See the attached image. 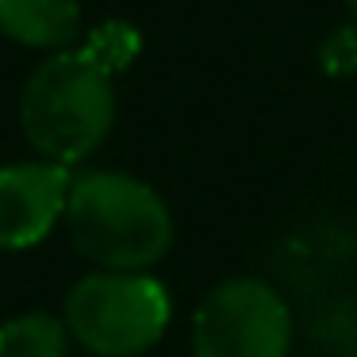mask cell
<instances>
[{
	"label": "cell",
	"instance_id": "cell-1",
	"mask_svg": "<svg viewBox=\"0 0 357 357\" xmlns=\"http://www.w3.org/2000/svg\"><path fill=\"white\" fill-rule=\"evenodd\" d=\"M70 238L93 265L112 273H146L173 246L169 204L119 169L77 173L66 200Z\"/></svg>",
	"mask_w": 357,
	"mask_h": 357
},
{
	"label": "cell",
	"instance_id": "cell-2",
	"mask_svg": "<svg viewBox=\"0 0 357 357\" xmlns=\"http://www.w3.org/2000/svg\"><path fill=\"white\" fill-rule=\"evenodd\" d=\"M116 123V73L81 43L54 50L20 93V127L47 162H85Z\"/></svg>",
	"mask_w": 357,
	"mask_h": 357
},
{
	"label": "cell",
	"instance_id": "cell-3",
	"mask_svg": "<svg viewBox=\"0 0 357 357\" xmlns=\"http://www.w3.org/2000/svg\"><path fill=\"white\" fill-rule=\"evenodd\" d=\"M66 331L96 357H139L158 346L173 319L162 280L150 273H89L66 296Z\"/></svg>",
	"mask_w": 357,
	"mask_h": 357
},
{
	"label": "cell",
	"instance_id": "cell-4",
	"mask_svg": "<svg viewBox=\"0 0 357 357\" xmlns=\"http://www.w3.org/2000/svg\"><path fill=\"white\" fill-rule=\"evenodd\" d=\"M292 311L261 277L219 280L192 315V357H288Z\"/></svg>",
	"mask_w": 357,
	"mask_h": 357
},
{
	"label": "cell",
	"instance_id": "cell-5",
	"mask_svg": "<svg viewBox=\"0 0 357 357\" xmlns=\"http://www.w3.org/2000/svg\"><path fill=\"white\" fill-rule=\"evenodd\" d=\"M73 173L58 162L0 165V250L39 246L66 219Z\"/></svg>",
	"mask_w": 357,
	"mask_h": 357
},
{
	"label": "cell",
	"instance_id": "cell-6",
	"mask_svg": "<svg viewBox=\"0 0 357 357\" xmlns=\"http://www.w3.org/2000/svg\"><path fill=\"white\" fill-rule=\"evenodd\" d=\"M0 31L35 50H66L81 35V0H0Z\"/></svg>",
	"mask_w": 357,
	"mask_h": 357
},
{
	"label": "cell",
	"instance_id": "cell-7",
	"mask_svg": "<svg viewBox=\"0 0 357 357\" xmlns=\"http://www.w3.org/2000/svg\"><path fill=\"white\" fill-rule=\"evenodd\" d=\"M70 331L50 311H27L0 323V357H66Z\"/></svg>",
	"mask_w": 357,
	"mask_h": 357
},
{
	"label": "cell",
	"instance_id": "cell-8",
	"mask_svg": "<svg viewBox=\"0 0 357 357\" xmlns=\"http://www.w3.org/2000/svg\"><path fill=\"white\" fill-rule=\"evenodd\" d=\"M85 47L93 50V54L100 58L112 73H123L127 66L139 58L142 35H139V27L123 24V20H108V24H100V27H93V31H89Z\"/></svg>",
	"mask_w": 357,
	"mask_h": 357
},
{
	"label": "cell",
	"instance_id": "cell-9",
	"mask_svg": "<svg viewBox=\"0 0 357 357\" xmlns=\"http://www.w3.org/2000/svg\"><path fill=\"white\" fill-rule=\"evenodd\" d=\"M319 66L331 77H354L357 73V27H334L319 47Z\"/></svg>",
	"mask_w": 357,
	"mask_h": 357
},
{
	"label": "cell",
	"instance_id": "cell-10",
	"mask_svg": "<svg viewBox=\"0 0 357 357\" xmlns=\"http://www.w3.org/2000/svg\"><path fill=\"white\" fill-rule=\"evenodd\" d=\"M342 4H346V12H349V24L357 27V0H342Z\"/></svg>",
	"mask_w": 357,
	"mask_h": 357
}]
</instances>
